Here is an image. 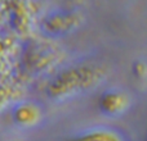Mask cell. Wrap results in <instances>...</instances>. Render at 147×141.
<instances>
[{"mask_svg": "<svg viewBox=\"0 0 147 141\" xmlns=\"http://www.w3.org/2000/svg\"><path fill=\"white\" fill-rule=\"evenodd\" d=\"M14 118H16V121L20 122V123H30L34 118L32 110H31L30 108H27V106H21V108H18L17 110H16Z\"/></svg>", "mask_w": 147, "mask_h": 141, "instance_id": "cell-2", "label": "cell"}, {"mask_svg": "<svg viewBox=\"0 0 147 141\" xmlns=\"http://www.w3.org/2000/svg\"><path fill=\"white\" fill-rule=\"evenodd\" d=\"M72 141H125L120 134L109 128H96L76 137Z\"/></svg>", "mask_w": 147, "mask_h": 141, "instance_id": "cell-1", "label": "cell"}]
</instances>
